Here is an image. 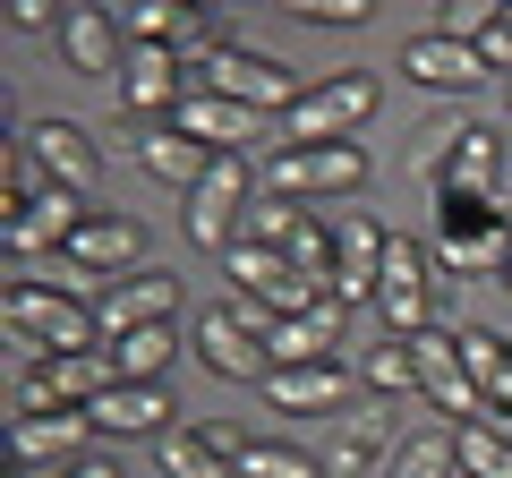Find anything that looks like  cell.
I'll list each match as a JSON object with an SVG mask.
<instances>
[{
  "instance_id": "6da1fadb",
  "label": "cell",
  "mask_w": 512,
  "mask_h": 478,
  "mask_svg": "<svg viewBox=\"0 0 512 478\" xmlns=\"http://www.w3.org/2000/svg\"><path fill=\"white\" fill-rule=\"evenodd\" d=\"M120 385L111 350H52V359H26L18 385H9V419H60V410H94Z\"/></svg>"
},
{
  "instance_id": "7a4b0ae2",
  "label": "cell",
  "mask_w": 512,
  "mask_h": 478,
  "mask_svg": "<svg viewBox=\"0 0 512 478\" xmlns=\"http://www.w3.org/2000/svg\"><path fill=\"white\" fill-rule=\"evenodd\" d=\"M9 350L18 359H52V350H103V316L77 299L43 291V282L9 274Z\"/></svg>"
},
{
  "instance_id": "3957f363",
  "label": "cell",
  "mask_w": 512,
  "mask_h": 478,
  "mask_svg": "<svg viewBox=\"0 0 512 478\" xmlns=\"http://www.w3.org/2000/svg\"><path fill=\"white\" fill-rule=\"evenodd\" d=\"M376 103H384L376 69H333V77H308V94L282 111V146H350V129H359Z\"/></svg>"
},
{
  "instance_id": "277c9868",
  "label": "cell",
  "mask_w": 512,
  "mask_h": 478,
  "mask_svg": "<svg viewBox=\"0 0 512 478\" xmlns=\"http://www.w3.org/2000/svg\"><path fill=\"white\" fill-rule=\"evenodd\" d=\"M419 171L436 197H495L504 188V129L495 120H453V129L427 137Z\"/></svg>"
},
{
  "instance_id": "5b68a950",
  "label": "cell",
  "mask_w": 512,
  "mask_h": 478,
  "mask_svg": "<svg viewBox=\"0 0 512 478\" xmlns=\"http://www.w3.org/2000/svg\"><path fill=\"white\" fill-rule=\"evenodd\" d=\"M436 265L444 274H504L512 214H495V197H436Z\"/></svg>"
},
{
  "instance_id": "8992f818",
  "label": "cell",
  "mask_w": 512,
  "mask_h": 478,
  "mask_svg": "<svg viewBox=\"0 0 512 478\" xmlns=\"http://www.w3.org/2000/svg\"><path fill=\"white\" fill-rule=\"evenodd\" d=\"M265 197H291V205H325V197H359L367 188V154L359 146H274L265 171H256Z\"/></svg>"
},
{
  "instance_id": "52a82bcc",
  "label": "cell",
  "mask_w": 512,
  "mask_h": 478,
  "mask_svg": "<svg viewBox=\"0 0 512 478\" xmlns=\"http://www.w3.org/2000/svg\"><path fill=\"white\" fill-rule=\"evenodd\" d=\"M197 86L222 94V103H248V111H265V120H282V111L308 94V77L282 69V60H265V52H248V43H231V52H214L197 69Z\"/></svg>"
},
{
  "instance_id": "ba28073f",
  "label": "cell",
  "mask_w": 512,
  "mask_h": 478,
  "mask_svg": "<svg viewBox=\"0 0 512 478\" xmlns=\"http://www.w3.org/2000/svg\"><path fill=\"white\" fill-rule=\"evenodd\" d=\"M180 205H188V214H180L188 239L222 257V248L239 239V222H248V205H256V171H248V154H214V171H205V180L188 188Z\"/></svg>"
},
{
  "instance_id": "9c48e42d",
  "label": "cell",
  "mask_w": 512,
  "mask_h": 478,
  "mask_svg": "<svg viewBox=\"0 0 512 478\" xmlns=\"http://www.w3.org/2000/svg\"><path fill=\"white\" fill-rule=\"evenodd\" d=\"M376 316L384 333H402V342H419L427 325H436V282H427V248L419 239H384V274H376Z\"/></svg>"
},
{
  "instance_id": "30bf717a",
  "label": "cell",
  "mask_w": 512,
  "mask_h": 478,
  "mask_svg": "<svg viewBox=\"0 0 512 478\" xmlns=\"http://www.w3.org/2000/svg\"><path fill=\"white\" fill-rule=\"evenodd\" d=\"M410 368H419V393L444 410V419H487V393H478V376L461 368V342H453V325H427L419 342H410Z\"/></svg>"
},
{
  "instance_id": "8fae6325",
  "label": "cell",
  "mask_w": 512,
  "mask_h": 478,
  "mask_svg": "<svg viewBox=\"0 0 512 478\" xmlns=\"http://www.w3.org/2000/svg\"><path fill=\"white\" fill-rule=\"evenodd\" d=\"M86 231V197L52 188L43 205L26 214H0V239H9V265H43V257H69V239Z\"/></svg>"
},
{
  "instance_id": "7c38bea8",
  "label": "cell",
  "mask_w": 512,
  "mask_h": 478,
  "mask_svg": "<svg viewBox=\"0 0 512 478\" xmlns=\"http://www.w3.org/2000/svg\"><path fill=\"white\" fill-rule=\"evenodd\" d=\"M171 129H180V137H197L205 154H248V146H265V111H248V103H222V94L188 86V103L171 111ZM265 154H274V146H265Z\"/></svg>"
},
{
  "instance_id": "4fadbf2b",
  "label": "cell",
  "mask_w": 512,
  "mask_h": 478,
  "mask_svg": "<svg viewBox=\"0 0 512 478\" xmlns=\"http://www.w3.org/2000/svg\"><path fill=\"white\" fill-rule=\"evenodd\" d=\"M103 342H120V333H137V325H171L180 316V274H163V265H137V274H120L103 291Z\"/></svg>"
},
{
  "instance_id": "5bb4252c",
  "label": "cell",
  "mask_w": 512,
  "mask_h": 478,
  "mask_svg": "<svg viewBox=\"0 0 512 478\" xmlns=\"http://www.w3.org/2000/svg\"><path fill=\"white\" fill-rule=\"evenodd\" d=\"M18 146L35 154V163L52 171V188H69V197H86V188L103 180V146H94V129H77V120H35V129H18Z\"/></svg>"
},
{
  "instance_id": "9a60e30c",
  "label": "cell",
  "mask_w": 512,
  "mask_h": 478,
  "mask_svg": "<svg viewBox=\"0 0 512 478\" xmlns=\"http://www.w3.org/2000/svg\"><path fill=\"white\" fill-rule=\"evenodd\" d=\"M265 402L274 410H299V419H342L359 402V368L350 359H325V368H282L265 376Z\"/></svg>"
},
{
  "instance_id": "2e32d148",
  "label": "cell",
  "mask_w": 512,
  "mask_h": 478,
  "mask_svg": "<svg viewBox=\"0 0 512 478\" xmlns=\"http://www.w3.org/2000/svg\"><path fill=\"white\" fill-rule=\"evenodd\" d=\"M60 60L77 77H120L128 69V35H120V9H60Z\"/></svg>"
},
{
  "instance_id": "e0dca14e",
  "label": "cell",
  "mask_w": 512,
  "mask_h": 478,
  "mask_svg": "<svg viewBox=\"0 0 512 478\" xmlns=\"http://www.w3.org/2000/svg\"><path fill=\"white\" fill-rule=\"evenodd\" d=\"M188 60L171 43H128V69H120V103L128 111H180L188 103Z\"/></svg>"
},
{
  "instance_id": "ac0fdd59",
  "label": "cell",
  "mask_w": 512,
  "mask_h": 478,
  "mask_svg": "<svg viewBox=\"0 0 512 478\" xmlns=\"http://www.w3.org/2000/svg\"><path fill=\"white\" fill-rule=\"evenodd\" d=\"M402 77L410 86H427V94H470V86H487V60L470 52V43H453V35H410L402 43Z\"/></svg>"
},
{
  "instance_id": "d6986e66",
  "label": "cell",
  "mask_w": 512,
  "mask_h": 478,
  "mask_svg": "<svg viewBox=\"0 0 512 478\" xmlns=\"http://www.w3.org/2000/svg\"><path fill=\"white\" fill-rule=\"evenodd\" d=\"M197 359L222 376V385H265V376H274V368H265V342H256L231 308H205L197 316Z\"/></svg>"
},
{
  "instance_id": "ffe728a7",
  "label": "cell",
  "mask_w": 512,
  "mask_h": 478,
  "mask_svg": "<svg viewBox=\"0 0 512 478\" xmlns=\"http://www.w3.org/2000/svg\"><path fill=\"white\" fill-rule=\"evenodd\" d=\"M86 436H94L86 410H60V419H9V453H18V470H69V461H86Z\"/></svg>"
},
{
  "instance_id": "44dd1931",
  "label": "cell",
  "mask_w": 512,
  "mask_h": 478,
  "mask_svg": "<svg viewBox=\"0 0 512 478\" xmlns=\"http://www.w3.org/2000/svg\"><path fill=\"white\" fill-rule=\"evenodd\" d=\"M69 257L86 265V274L120 282V274H137V265H146V231H137L128 214H86V231L69 239Z\"/></svg>"
},
{
  "instance_id": "7402d4cb",
  "label": "cell",
  "mask_w": 512,
  "mask_h": 478,
  "mask_svg": "<svg viewBox=\"0 0 512 478\" xmlns=\"http://www.w3.org/2000/svg\"><path fill=\"white\" fill-rule=\"evenodd\" d=\"M86 419L103 427V436H171L180 410H171V385H111Z\"/></svg>"
},
{
  "instance_id": "603a6c76",
  "label": "cell",
  "mask_w": 512,
  "mask_h": 478,
  "mask_svg": "<svg viewBox=\"0 0 512 478\" xmlns=\"http://www.w3.org/2000/svg\"><path fill=\"white\" fill-rule=\"evenodd\" d=\"M137 163H146L163 188H180V197H188V188H197L205 171H214V154H205L197 137H180V129L163 120V129H146V137H137Z\"/></svg>"
},
{
  "instance_id": "cb8c5ba5",
  "label": "cell",
  "mask_w": 512,
  "mask_h": 478,
  "mask_svg": "<svg viewBox=\"0 0 512 478\" xmlns=\"http://www.w3.org/2000/svg\"><path fill=\"white\" fill-rule=\"evenodd\" d=\"M103 350H111V368H120V385H163L171 359H180V333L137 325V333H120V342H103Z\"/></svg>"
},
{
  "instance_id": "d4e9b609",
  "label": "cell",
  "mask_w": 512,
  "mask_h": 478,
  "mask_svg": "<svg viewBox=\"0 0 512 478\" xmlns=\"http://www.w3.org/2000/svg\"><path fill=\"white\" fill-rule=\"evenodd\" d=\"M154 461H163V478H239V461L222 453L205 427H171V436H154Z\"/></svg>"
},
{
  "instance_id": "484cf974",
  "label": "cell",
  "mask_w": 512,
  "mask_h": 478,
  "mask_svg": "<svg viewBox=\"0 0 512 478\" xmlns=\"http://www.w3.org/2000/svg\"><path fill=\"white\" fill-rule=\"evenodd\" d=\"M384 461H393V427L384 419H342V436L325 453V478H384Z\"/></svg>"
},
{
  "instance_id": "4316f807",
  "label": "cell",
  "mask_w": 512,
  "mask_h": 478,
  "mask_svg": "<svg viewBox=\"0 0 512 478\" xmlns=\"http://www.w3.org/2000/svg\"><path fill=\"white\" fill-rule=\"evenodd\" d=\"M325 359H342V342H333L316 316H274V333H265V368H325Z\"/></svg>"
},
{
  "instance_id": "83f0119b",
  "label": "cell",
  "mask_w": 512,
  "mask_h": 478,
  "mask_svg": "<svg viewBox=\"0 0 512 478\" xmlns=\"http://www.w3.org/2000/svg\"><path fill=\"white\" fill-rule=\"evenodd\" d=\"M384 478H461V453H453V436H444V427H419V436L393 444Z\"/></svg>"
},
{
  "instance_id": "f1b7e54d",
  "label": "cell",
  "mask_w": 512,
  "mask_h": 478,
  "mask_svg": "<svg viewBox=\"0 0 512 478\" xmlns=\"http://www.w3.org/2000/svg\"><path fill=\"white\" fill-rule=\"evenodd\" d=\"M453 453H461V478H512V427L470 419V427L453 436Z\"/></svg>"
},
{
  "instance_id": "f546056e",
  "label": "cell",
  "mask_w": 512,
  "mask_h": 478,
  "mask_svg": "<svg viewBox=\"0 0 512 478\" xmlns=\"http://www.w3.org/2000/svg\"><path fill=\"white\" fill-rule=\"evenodd\" d=\"M239 478H325V461L282 444V436H248L239 444Z\"/></svg>"
},
{
  "instance_id": "4dcf8cb0",
  "label": "cell",
  "mask_w": 512,
  "mask_h": 478,
  "mask_svg": "<svg viewBox=\"0 0 512 478\" xmlns=\"http://www.w3.org/2000/svg\"><path fill=\"white\" fill-rule=\"evenodd\" d=\"M291 265L316 282V291H333V265H342V248H333V214H308L291 231Z\"/></svg>"
},
{
  "instance_id": "1f68e13d",
  "label": "cell",
  "mask_w": 512,
  "mask_h": 478,
  "mask_svg": "<svg viewBox=\"0 0 512 478\" xmlns=\"http://www.w3.org/2000/svg\"><path fill=\"white\" fill-rule=\"evenodd\" d=\"M359 385L367 393H419V368H410V342H402V333H384V342L359 359Z\"/></svg>"
},
{
  "instance_id": "d6a6232c",
  "label": "cell",
  "mask_w": 512,
  "mask_h": 478,
  "mask_svg": "<svg viewBox=\"0 0 512 478\" xmlns=\"http://www.w3.org/2000/svg\"><path fill=\"white\" fill-rule=\"evenodd\" d=\"M308 222V205H291V197H265L256 188V205H248V222H239V239H265V248H291V231Z\"/></svg>"
},
{
  "instance_id": "836d02e7",
  "label": "cell",
  "mask_w": 512,
  "mask_h": 478,
  "mask_svg": "<svg viewBox=\"0 0 512 478\" xmlns=\"http://www.w3.org/2000/svg\"><path fill=\"white\" fill-rule=\"evenodd\" d=\"M180 18H188L180 0H128V9H120V35L128 43H180Z\"/></svg>"
},
{
  "instance_id": "e575fe53",
  "label": "cell",
  "mask_w": 512,
  "mask_h": 478,
  "mask_svg": "<svg viewBox=\"0 0 512 478\" xmlns=\"http://www.w3.org/2000/svg\"><path fill=\"white\" fill-rule=\"evenodd\" d=\"M495 18H504V0H444V9H436V35H453V43H470V52H478V35H487Z\"/></svg>"
},
{
  "instance_id": "d590c367",
  "label": "cell",
  "mask_w": 512,
  "mask_h": 478,
  "mask_svg": "<svg viewBox=\"0 0 512 478\" xmlns=\"http://www.w3.org/2000/svg\"><path fill=\"white\" fill-rule=\"evenodd\" d=\"M478 60H487V77H504V86H512V0H504V18L478 35Z\"/></svg>"
},
{
  "instance_id": "8d00e7d4",
  "label": "cell",
  "mask_w": 512,
  "mask_h": 478,
  "mask_svg": "<svg viewBox=\"0 0 512 478\" xmlns=\"http://www.w3.org/2000/svg\"><path fill=\"white\" fill-rule=\"evenodd\" d=\"M367 9H376V0H299L308 26H367Z\"/></svg>"
},
{
  "instance_id": "74e56055",
  "label": "cell",
  "mask_w": 512,
  "mask_h": 478,
  "mask_svg": "<svg viewBox=\"0 0 512 478\" xmlns=\"http://www.w3.org/2000/svg\"><path fill=\"white\" fill-rule=\"evenodd\" d=\"M9 26H18V35H43V26H52V35H60V9H43V0H9Z\"/></svg>"
},
{
  "instance_id": "f35d334b",
  "label": "cell",
  "mask_w": 512,
  "mask_h": 478,
  "mask_svg": "<svg viewBox=\"0 0 512 478\" xmlns=\"http://www.w3.org/2000/svg\"><path fill=\"white\" fill-rule=\"evenodd\" d=\"M52 478H120V461H103V453H86V461H69V470H52Z\"/></svg>"
},
{
  "instance_id": "ab89813d",
  "label": "cell",
  "mask_w": 512,
  "mask_h": 478,
  "mask_svg": "<svg viewBox=\"0 0 512 478\" xmlns=\"http://www.w3.org/2000/svg\"><path fill=\"white\" fill-rule=\"evenodd\" d=\"M495 282H504V291H512V265H504V274H495Z\"/></svg>"
},
{
  "instance_id": "60d3db41",
  "label": "cell",
  "mask_w": 512,
  "mask_h": 478,
  "mask_svg": "<svg viewBox=\"0 0 512 478\" xmlns=\"http://www.w3.org/2000/svg\"><path fill=\"white\" fill-rule=\"evenodd\" d=\"M504 103H512V86H504Z\"/></svg>"
},
{
  "instance_id": "b9f144b4",
  "label": "cell",
  "mask_w": 512,
  "mask_h": 478,
  "mask_svg": "<svg viewBox=\"0 0 512 478\" xmlns=\"http://www.w3.org/2000/svg\"><path fill=\"white\" fill-rule=\"evenodd\" d=\"M504 427H512V419H504Z\"/></svg>"
}]
</instances>
